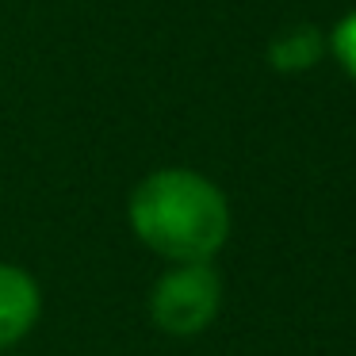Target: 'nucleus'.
I'll return each mask as SVG.
<instances>
[{"mask_svg":"<svg viewBox=\"0 0 356 356\" xmlns=\"http://www.w3.org/2000/svg\"><path fill=\"white\" fill-rule=\"evenodd\" d=\"M134 238L177 264L211 261L230 238V203L195 169H157L142 177L127 203Z\"/></svg>","mask_w":356,"mask_h":356,"instance_id":"f257e3e1","label":"nucleus"},{"mask_svg":"<svg viewBox=\"0 0 356 356\" xmlns=\"http://www.w3.org/2000/svg\"><path fill=\"white\" fill-rule=\"evenodd\" d=\"M222 307V280L207 261L177 264L149 291V318L172 337H192L215 322Z\"/></svg>","mask_w":356,"mask_h":356,"instance_id":"f03ea898","label":"nucleus"},{"mask_svg":"<svg viewBox=\"0 0 356 356\" xmlns=\"http://www.w3.org/2000/svg\"><path fill=\"white\" fill-rule=\"evenodd\" d=\"M42 310V291L31 272L16 264H0V348L16 345L31 333Z\"/></svg>","mask_w":356,"mask_h":356,"instance_id":"7ed1b4c3","label":"nucleus"},{"mask_svg":"<svg viewBox=\"0 0 356 356\" xmlns=\"http://www.w3.org/2000/svg\"><path fill=\"white\" fill-rule=\"evenodd\" d=\"M322 50H325V42H322V35H318V27H291V31L272 39L268 62H272V70H280V73H302V70H310V65H318Z\"/></svg>","mask_w":356,"mask_h":356,"instance_id":"20e7f679","label":"nucleus"},{"mask_svg":"<svg viewBox=\"0 0 356 356\" xmlns=\"http://www.w3.org/2000/svg\"><path fill=\"white\" fill-rule=\"evenodd\" d=\"M330 47H333V58L341 62V70L356 81V12H348V16L333 27Z\"/></svg>","mask_w":356,"mask_h":356,"instance_id":"39448f33","label":"nucleus"}]
</instances>
